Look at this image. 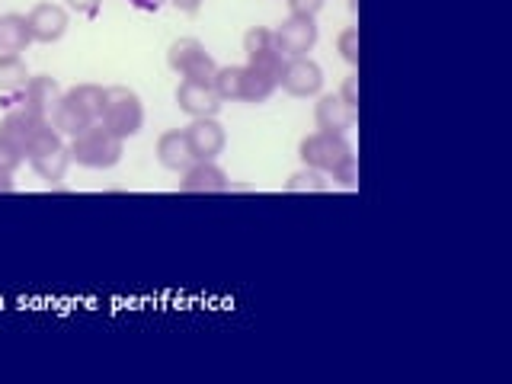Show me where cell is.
I'll use <instances>...</instances> for the list:
<instances>
[{
  "label": "cell",
  "mask_w": 512,
  "mask_h": 384,
  "mask_svg": "<svg viewBox=\"0 0 512 384\" xmlns=\"http://www.w3.org/2000/svg\"><path fill=\"white\" fill-rule=\"evenodd\" d=\"M314 119L320 132H333V135H346L352 125H356V109L343 103L340 93H327L320 96V103L314 109Z\"/></svg>",
  "instance_id": "9c48e42d"
},
{
  "label": "cell",
  "mask_w": 512,
  "mask_h": 384,
  "mask_svg": "<svg viewBox=\"0 0 512 384\" xmlns=\"http://www.w3.org/2000/svg\"><path fill=\"white\" fill-rule=\"evenodd\" d=\"M29 32H32V42H58L68 29V13H64L58 4H36L26 16Z\"/></svg>",
  "instance_id": "8fae6325"
},
{
  "label": "cell",
  "mask_w": 512,
  "mask_h": 384,
  "mask_svg": "<svg viewBox=\"0 0 512 384\" xmlns=\"http://www.w3.org/2000/svg\"><path fill=\"white\" fill-rule=\"evenodd\" d=\"M68 4L77 10V13H87V16H96L103 7V0H68Z\"/></svg>",
  "instance_id": "484cf974"
},
{
  "label": "cell",
  "mask_w": 512,
  "mask_h": 384,
  "mask_svg": "<svg viewBox=\"0 0 512 384\" xmlns=\"http://www.w3.org/2000/svg\"><path fill=\"white\" fill-rule=\"evenodd\" d=\"M157 157H160V164H164L167 170H176V173H183L192 160H196V157H192V148H189V138H186V132H180V128L160 135Z\"/></svg>",
  "instance_id": "4fadbf2b"
},
{
  "label": "cell",
  "mask_w": 512,
  "mask_h": 384,
  "mask_svg": "<svg viewBox=\"0 0 512 384\" xmlns=\"http://www.w3.org/2000/svg\"><path fill=\"white\" fill-rule=\"evenodd\" d=\"M336 48H340V55L349 61V64H359V29L349 26L340 32V39H336Z\"/></svg>",
  "instance_id": "603a6c76"
},
{
  "label": "cell",
  "mask_w": 512,
  "mask_h": 384,
  "mask_svg": "<svg viewBox=\"0 0 512 384\" xmlns=\"http://www.w3.org/2000/svg\"><path fill=\"white\" fill-rule=\"evenodd\" d=\"M26 80H29V71L20 55H0V93L23 90Z\"/></svg>",
  "instance_id": "d6986e66"
},
{
  "label": "cell",
  "mask_w": 512,
  "mask_h": 384,
  "mask_svg": "<svg viewBox=\"0 0 512 384\" xmlns=\"http://www.w3.org/2000/svg\"><path fill=\"white\" fill-rule=\"evenodd\" d=\"M189 138V148L196 160H215L224 151V128L215 119H192L189 128H183Z\"/></svg>",
  "instance_id": "30bf717a"
},
{
  "label": "cell",
  "mask_w": 512,
  "mask_h": 384,
  "mask_svg": "<svg viewBox=\"0 0 512 384\" xmlns=\"http://www.w3.org/2000/svg\"><path fill=\"white\" fill-rule=\"evenodd\" d=\"M29 42H32V32H29L26 16H20V13L0 16V52H4V55H20Z\"/></svg>",
  "instance_id": "9a60e30c"
},
{
  "label": "cell",
  "mask_w": 512,
  "mask_h": 384,
  "mask_svg": "<svg viewBox=\"0 0 512 384\" xmlns=\"http://www.w3.org/2000/svg\"><path fill=\"white\" fill-rule=\"evenodd\" d=\"M231 180L221 167H215L212 160H192L183 170L180 192H192V196H218V192H228Z\"/></svg>",
  "instance_id": "5b68a950"
},
{
  "label": "cell",
  "mask_w": 512,
  "mask_h": 384,
  "mask_svg": "<svg viewBox=\"0 0 512 384\" xmlns=\"http://www.w3.org/2000/svg\"><path fill=\"white\" fill-rule=\"evenodd\" d=\"M68 96L71 100L87 112V116L93 119V122H100V116H103V106H106V90L103 87H96V84H77V87H71L68 90Z\"/></svg>",
  "instance_id": "ffe728a7"
},
{
  "label": "cell",
  "mask_w": 512,
  "mask_h": 384,
  "mask_svg": "<svg viewBox=\"0 0 512 384\" xmlns=\"http://www.w3.org/2000/svg\"><path fill=\"white\" fill-rule=\"evenodd\" d=\"M122 144L125 141L119 135H112L103 122H93L80 135L71 138L68 154H71V160H77L80 167L109 170V167H116L122 160Z\"/></svg>",
  "instance_id": "7a4b0ae2"
},
{
  "label": "cell",
  "mask_w": 512,
  "mask_h": 384,
  "mask_svg": "<svg viewBox=\"0 0 512 384\" xmlns=\"http://www.w3.org/2000/svg\"><path fill=\"white\" fill-rule=\"evenodd\" d=\"M340 96H343V103H349L352 109L359 112V74H349V77L343 80Z\"/></svg>",
  "instance_id": "d4e9b609"
},
{
  "label": "cell",
  "mask_w": 512,
  "mask_h": 384,
  "mask_svg": "<svg viewBox=\"0 0 512 384\" xmlns=\"http://www.w3.org/2000/svg\"><path fill=\"white\" fill-rule=\"evenodd\" d=\"M349 10L356 13V10H359V0H349Z\"/></svg>",
  "instance_id": "f546056e"
},
{
  "label": "cell",
  "mask_w": 512,
  "mask_h": 384,
  "mask_svg": "<svg viewBox=\"0 0 512 384\" xmlns=\"http://www.w3.org/2000/svg\"><path fill=\"white\" fill-rule=\"evenodd\" d=\"M301 160L311 170L330 173L343 186L359 183V160L352 154V144L346 141V135H333V132L308 135L301 141Z\"/></svg>",
  "instance_id": "6da1fadb"
},
{
  "label": "cell",
  "mask_w": 512,
  "mask_h": 384,
  "mask_svg": "<svg viewBox=\"0 0 512 384\" xmlns=\"http://www.w3.org/2000/svg\"><path fill=\"white\" fill-rule=\"evenodd\" d=\"M61 100V87L55 77L39 74V77H29L26 87L20 90V106L39 112V116H48L55 109V103Z\"/></svg>",
  "instance_id": "7c38bea8"
},
{
  "label": "cell",
  "mask_w": 512,
  "mask_h": 384,
  "mask_svg": "<svg viewBox=\"0 0 512 384\" xmlns=\"http://www.w3.org/2000/svg\"><path fill=\"white\" fill-rule=\"evenodd\" d=\"M212 87L218 93V100H244V68H234V64H228V68H218L215 77H212Z\"/></svg>",
  "instance_id": "ac0fdd59"
},
{
  "label": "cell",
  "mask_w": 512,
  "mask_h": 384,
  "mask_svg": "<svg viewBox=\"0 0 512 384\" xmlns=\"http://www.w3.org/2000/svg\"><path fill=\"white\" fill-rule=\"evenodd\" d=\"M100 122L122 141L138 135L144 125V106L138 100V93L128 87H106V106Z\"/></svg>",
  "instance_id": "3957f363"
},
{
  "label": "cell",
  "mask_w": 512,
  "mask_h": 384,
  "mask_svg": "<svg viewBox=\"0 0 512 384\" xmlns=\"http://www.w3.org/2000/svg\"><path fill=\"white\" fill-rule=\"evenodd\" d=\"M279 87L288 96H314L324 87V71L311 58H288L279 77Z\"/></svg>",
  "instance_id": "8992f818"
},
{
  "label": "cell",
  "mask_w": 512,
  "mask_h": 384,
  "mask_svg": "<svg viewBox=\"0 0 512 384\" xmlns=\"http://www.w3.org/2000/svg\"><path fill=\"white\" fill-rule=\"evenodd\" d=\"M276 39L285 58H308V52L317 42V26L314 16H288V20L276 29Z\"/></svg>",
  "instance_id": "ba28073f"
},
{
  "label": "cell",
  "mask_w": 512,
  "mask_h": 384,
  "mask_svg": "<svg viewBox=\"0 0 512 384\" xmlns=\"http://www.w3.org/2000/svg\"><path fill=\"white\" fill-rule=\"evenodd\" d=\"M301 189H314V192H324L327 183L324 176H320V170H304V173H295L292 180H288V192H301Z\"/></svg>",
  "instance_id": "7402d4cb"
},
{
  "label": "cell",
  "mask_w": 512,
  "mask_h": 384,
  "mask_svg": "<svg viewBox=\"0 0 512 384\" xmlns=\"http://www.w3.org/2000/svg\"><path fill=\"white\" fill-rule=\"evenodd\" d=\"M167 64L176 71V74H183V80H212L215 71H218V64L215 58L205 52V45L199 39H176L170 45V52H167Z\"/></svg>",
  "instance_id": "277c9868"
},
{
  "label": "cell",
  "mask_w": 512,
  "mask_h": 384,
  "mask_svg": "<svg viewBox=\"0 0 512 384\" xmlns=\"http://www.w3.org/2000/svg\"><path fill=\"white\" fill-rule=\"evenodd\" d=\"M272 48H279L276 29L253 26V29L247 32V36H244V52H247V58H253V55H263V52H272Z\"/></svg>",
  "instance_id": "44dd1931"
},
{
  "label": "cell",
  "mask_w": 512,
  "mask_h": 384,
  "mask_svg": "<svg viewBox=\"0 0 512 384\" xmlns=\"http://www.w3.org/2000/svg\"><path fill=\"white\" fill-rule=\"evenodd\" d=\"M0 192H13V173L0 167Z\"/></svg>",
  "instance_id": "83f0119b"
},
{
  "label": "cell",
  "mask_w": 512,
  "mask_h": 384,
  "mask_svg": "<svg viewBox=\"0 0 512 384\" xmlns=\"http://www.w3.org/2000/svg\"><path fill=\"white\" fill-rule=\"evenodd\" d=\"M279 87V80L272 77V74H263V71H256V68H244V103H266L272 93H276Z\"/></svg>",
  "instance_id": "e0dca14e"
},
{
  "label": "cell",
  "mask_w": 512,
  "mask_h": 384,
  "mask_svg": "<svg viewBox=\"0 0 512 384\" xmlns=\"http://www.w3.org/2000/svg\"><path fill=\"white\" fill-rule=\"evenodd\" d=\"M170 4H173L176 10H183V13H196V10L202 7V0H170Z\"/></svg>",
  "instance_id": "4316f807"
},
{
  "label": "cell",
  "mask_w": 512,
  "mask_h": 384,
  "mask_svg": "<svg viewBox=\"0 0 512 384\" xmlns=\"http://www.w3.org/2000/svg\"><path fill=\"white\" fill-rule=\"evenodd\" d=\"M48 122H52V125L58 128V135H71V138L84 132L87 125H93V119H90L87 112L71 100L68 93H61V100L55 103L52 119H48Z\"/></svg>",
  "instance_id": "5bb4252c"
},
{
  "label": "cell",
  "mask_w": 512,
  "mask_h": 384,
  "mask_svg": "<svg viewBox=\"0 0 512 384\" xmlns=\"http://www.w3.org/2000/svg\"><path fill=\"white\" fill-rule=\"evenodd\" d=\"M29 164H32V170L42 176V180L58 183V180H64V170H68V164H71V154H68L64 144H58V148H52V151L29 157Z\"/></svg>",
  "instance_id": "2e32d148"
},
{
  "label": "cell",
  "mask_w": 512,
  "mask_h": 384,
  "mask_svg": "<svg viewBox=\"0 0 512 384\" xmlns=\"http://www.w3.org/2000/svg\"><path fill=\"white\" fill-rule=\"evenodd\" d=\"M288 10L292 16H317L324 10V0H288Z\"/></svg>",
  "instance_id": "cb8c5ba5"
},
{
  "label": "cell",
  "mask_w": 512,
  "mask_h": 384,
  "mask_svg": "<svg viewBox=\"0 0 512 384\" xmlns=\"http://www.w3.org/2000/svg\"><path fill=\"white\" fill-rule=\"evenodd\" d=\"M135 7H144V10H157V0H132Z\"/></svg>",
  "instance_id": "f1b7e54d"
},
{
  "label": "cell",
  "mask_w": 512,
  "mask_h": 384,
  "mask_svg": "<svg viewBox=\"0 0 512 384\" xmlns=\"http://www.w3.org/2000/svg\"><path fill=\"white\" fill-rule=\"evenodd\" d=\"M176 103H180V109L189 112L192 119H215V112L221 109L212 80H183V84L176 87Z\"/></svg>",
  "instance_id": "52a82bcc"
}]
</instances>
